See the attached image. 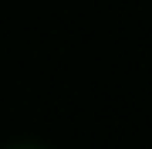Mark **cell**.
Here are the masks:
<instances>
[{
  "label": "cell",
  "instance_id": "obj_1",
  "mask_svg": "<svg viewBox=\"0 0 152 149\" xmlns=\"http://www.w3.org/2000/svg\"><path fill=\"white\" fill-rule=\"evenodd\" d=\"M7 149H48L44 142H34V139H20V142H10Z\"/></svg>",
  "mask_w": 152,
  "mask_h": 149
}]
</instances>
